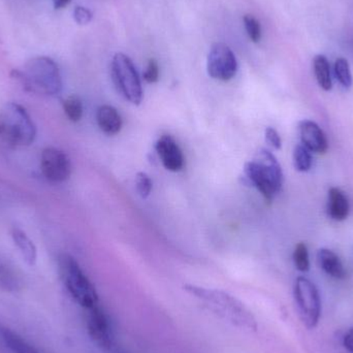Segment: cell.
Returning a JSON list of instances; mask_svg holds the SVG:
<instances>
[{
	"instance_id": "obj_29",
	"label": "cell",
	"mask_w": 353,
	"mask_h": 353,
	"mask_svg": "<svg viewBox=\"0 0 353 353\" xmlns=\"http://www.w3.org/2000/svg\"><path fill=\"white\" fill-rule=\"evenodd\" d=\"M343 343L346 350L350 353H353V327L344 336Z\"/></svg>"
},
{
	"instance_id": "obj_8",
	"label": "cell",
	"mask_w": 353,
	"mask_h": 353,
	"mask_svg": "<svg viewBox=\"0 0 353 353\" xmlns=\"http://www.w3.org/2000/svg\"><path fill=\"white\" fill-rule=\"evenodd\" d=\"M208 74L218 81L232 80L238 70V61L230 47L223 43H215L210 49L207 60Z\"/></svg>"
},
{
	"instance_id": "obj_12",
	"label": "cell",
	"mask_w": 353,
	"mask_h": 353,
	"mask_svg": "<svg viewBox=\"0 0 353 353\" xmlns=\"http://www.w3.org/2000/svg\"><path fill=\"white\" fill-rule=\"evenodd\" d=\"M300 130L301 140L311 152L316 154H323L329 148L327 137L323 130L319 128V124L311 120H303L299 126Z\"/></svg>"
},
{
	"instance_id": "obj_21",
	"label": "cell",
	"mask_w": 353,
	"mask_h": 353,
	"mask_svg": "<svg viewBox=\"0 0 353 353\" xmlns=\"http://www.w3.org/2000/svg\"><path fill=\"white\" fill-rule=\"evenodd\" d=\"M63 110L68 119L72 122H79L83 116V103L80 97L70 95L63 101Z\"/></svg>"
},
{
	"instance_id": "obj_28",
	"label": "cell",
	"mask_w": 353,
	"mask_h": 353,
	"mask_svg": "<svg viewBox=\"0 0 353 353\" xmlns=\"http://www.w3.org/2000/svg\"><path fill=\"white\" fill-rule=\"evenodd\" d=\"M265 141L269 143L270 146L273 147L276 150H280L282 147V141L277 130L273 128H268L265 130Z\"/></svg>"
},
{
	"instance_id": "obj_11",
	"label": "cell",
	"mask_w": 353,
	"mask_h": 353,
	"mask_svg": "<svg viewBox=\"0 0 353 353\" xmlns=\"http://www.w3.org/2000/svg\"><path fill=\"white\" fill-rule=\"evenodd\" d=\"M155 150L163 163V167L171 172H179L184 168L185 159L179 145L171 136L161 137L157 144Z\"/></svg>"
},
{
	"instance_id": "obj_9",
	"label": "cell",
	"mask_w": 353,
	"mask_h": 353,
	"mask_svg": "<svg viewBox=\"0 0 353 353\" xmlns=\"http://www.w3.org/2000/svg\"><path fill=\"white\" fill-rule=\"evenodd\" d=\"M87 329L92 341L105 350H112L115 343L111 321L105 311L97 305L88 309Z\"/></svg>"
},
{
	"instance_id": "obj_27",
	"label": "cell",
	"mask_w": 353,
	"mask_h": 353,
	"mask_svg": "<svg viewBox=\"0 0 353 353\" xmlns=\"http://www.w3.org/2000/svg\"><path fill=\"white\" fill-rule=\"evenodd\" d=\"M74 19L79 25H87L92 21L93 14L85 6H76L74 10Z\"/></svg>"
},
{
	"instance_id": "obj_13",
	"label": "cell",
	"mask_w": 353,
	"mask_h": 353,
	"mask_svg": "<svg viewBox=\"0 0 353 353\" xmlns=\"http://www.w3.org/2000/svg\"><path fill=\"white\" fill-rule=\"evenodd\" d=\"M350 201L341 189L333 188L329 190L327 199V215L335 221H343L350 215Z\"/></svg>"
},
{
	"instance_id": "obj_20",
	"label": "cell",
	"mask_w": 353,
	"mask_h": 353,
	"mask_svg": "<svg viewBox=\"0 0 353 353\" xmlns=\"http://www.w3.org/2000/svg\"><path fill=\"white\" fill-rule=\"evenodd\" d=\"M294 163L296 171L306 173L312 167V155L304 145L300 144L294 148Z\"/></svg>"
},
{
	"instance_id": "obj_4",
	"label": "cell",
	"mask_w": 353,
	"mask_h": 353,
	"mask_svg": "<svg viewBox=\"0 0 353 353\" xmlns=\"http://www.w3.org/2000/svg\"><path fill=\"white\" fill-rule=\"evenodd\" d=\"M37 137V128L22 105L8 103L0 111V139L10 147H26Z\"/></svg>"
},
{
	"instance_id": "obj_18",
	"label": "cell",
	"mask_w": 353,
	"mask_h": 353,
	"mask_svg": "<svg viewBox=\"0 0 353 353\" xmlns=\"http://www.w3.org/2000/svg\"><path fill=\"white\" fill-rule=\"evenodd\" d=\"M0 337L12 353H39L26 340L2 325H0Z\"/></svg>"
},
{
	"instance_id": "obj_6",
	"label": "cell",
	"mask_w": 353,
	"mask_h": 353,
	"mask_svg": "<svg viewBox=\"0 0 353 353\" xmlns=\"http://www.w3.org/2000/svg\"><path fill=\"white\" fill-rule=\"evenodd\" d=\"M112 77L120 94L132 105L143 101V87L134 62L123 53H117L112 60Z\"/></svg>"
},
{
	"instance_id": "obj_1",
	"label": "cell",
	"mask_w": 353,
	"mask_h": 353,
	"mask_svg": "<svg viewBox=\"0 0 353 353\" xmlns=\"http://www.w3.org/2000/svg\"><path fill=\"white\" fill-rule=\"evenodd\" d=\"M184 290L201 301L208 310L221 317L224 321L241 329H257L256 321L252 313L246 308L238 299L228 292L219 290L201 288V286L186 284Z\"/></svg>"
},
{
	"instance_id": "obj_5",
	"label": "cell",
	"mask_w": 353,
	"mask_h": 353,
	"mask_svg": "<svg viewBox=\"0 0 353 353\" xmlns=\"http://www.w3.org/2000/svg\"><path fill=\"white\" fill-rule=\"evenodd\" d=\"M58 267L64 285L74 301L83 308L88 309L99 305V294L94 285L81 269L78 261L70 254H61L58 259Z\"/></svg>"
},
{
	"instance_id": "obj_23",
	"label": "cell",
	"mask_w": 353,
	"mask_h": 353,
	"mask_svg": "<svg viewBox=\"0 0 353 353\" xmlns=\"http://www.w3.org/2000/svg\"><path fill=\"white\" fill-rule=\"evenodd\" d=\"M294 263L300 272H308L310 269L308 248L304 243H299L294 252Z\"/></svg>"
},
{
	"instance_id": "obj_14",
	"label": "cell",
	"mask_w": 353,
	"mask_h": 353,
	"mask_svg": "<svg viewBox=\"0 0 353 353\" xmlns=\"http://www.w3.org/2000/svg\"><path fill=\"white\" fill-rule=\"evenodd\" d=\"M97 121L101 132L109 136L117 134L121 130V116L112 105H101L97 109Z\"/></svg>"
},
{
	"instance_id": "obj_26",
	"label": "cell",
	"mask_w": 353,
	"mask_h": 353,
	"mask_svg": "<svg viewBox=\"0 0 353 353\" xmlns=\"http://www.w3.org/2000/svg\"><path fill=\"white\" fill-rule=\"evenodd\" d=\"M144 80L150 84L157 83L159 80V66L157 60H149L146 70L144 72Z\"/></svg>"
},
{
	"instance_id": "obj_15",
	"label": "cell",
	"mask_w": 353,
	"mask_h": 353,
	"mask_svg": "<svg viewBox=\"0 0 353 353\" xmlns=\"http://www.w3.org/2000/svg\"><path fill=\"white\" fill-rule=\"evenodd\" d=\"M317 261L319 267L331 277L335 279H344L346 277L345 268L340 257L334 251L325 248L321 249L317 252Z\"/></svg>"
},
{
	"instance_id": "obj_24",
	"label": "cell",
	"mask_w": 353,
	"mask_h": 353,
	"mask_svg": "<svg viewBox=\"0 0 353 353\" xmlns=\"http://www.w3.org/2000/svg\"><path fill=\"white\" fill-rule=\"evenodd\" d=\"M244 25L246 28L247 34L253 43H259L261 39V23L253 16L246 14L244 17Z\"/></svg>"
},
{
	"instance_id": "obj_19",
	"label": "cell",
	"mask_w": 353,
	"mask_h": 353,
	"mask_svg": "<svg viewBox=\"0 0 353 353\" xmlns=\"http://www.w3.org/2000/svg\"><path fill=\"white\" fill-rule=\"evenodd\" d=\"M314 72L319 86L325 91H330L333 86L332 83L331 68L327 58L319 55L314 59Z\"/></svg>"
},
{
	"instance_id": "obj_10",
	"label": "cell",
	"mask_w": 353,
	"mask_h": 353,
	"mask_svg": "<svg viewBox=\"0 0 353 353\" xmlns=\"http://www.w3.org/2000/svg\"><path fill=\"white\" fill-rule=\"evenodd\" d=\"M41 169L43 175L51 182L61 183L72 174V163L63 151L47 148L41 153Z\"/></svg>"
},
{
	"instance_id": "obj_22",
	"label": "cell",
	"mask_w": 353,
	"mask_h": 353,
	"mask_svg": "<svg viewBox=\"0 0 353 353\" xmlns=\"http://www.w3.org/2000/svg\"><path fill=\"white\" fill-rule=\"evenodd\" d=\"M335 74L337 80L344 88H350L352 85V76L350 63L344 58H339L335 62Z\"/></svg>"
},
{
	"instance_id": "obj_3",
	"label": "cell",
	"mask_w": 353,
	"mask_h": 353,
	"mask_svg": "<svg viewBox=\"0 0 353 353\" xmlns=\"http://www.w3.org/2000/svg\"><path fill=\"white\" fill-rule=\"evenodd\" d=\"M244 172L249 182L267 201H273L281 191L283 172L277 159L269 150L261 149L252 161L245 165Z\"/></svg>"
},
{
	"instance_id": "obj_30",
	"label": "cell",
	"mask_w": 353,
	"mask_h": 353,
	"mask_svg": "<svg viewBox=\"0 0 353 353\" xmlns=\"http://www.w3.org/2000/svg\"><path fill=\"white\" fill-rule=\"evenodd\" d=\"M72 2V0H53V6L55 10H62L66 8L68 4Z\"/></svg>"
},
{
	"instance_id": "obj_31",
	"label": "cell",
	"mask_w": 353,
	"mask_h": 353,
	"mask_svg": "<svg viewBox=\"0 0 353 353\" xmlns=\"http://www.w3.org/2000/svg\"><path fill=\"white\" fill-rule=\"evenodd\" d=\"M119 353H124V352H119Z\"/></svg>"
},
{
	"instance_id": "obj_2",
	"label": "cell",
	"mask_w": 353,
	"mask_h": 353,
	"mask_svg": "<svg viewBox=\"0 0 353 353\" xmlns=\"http://www.w3.org/2000/svg\"><path fill=\"white\" fill-rule=\"evenodd\" d=\"M10 76L29 92L54 97L62 90L59 68L46 56L32 58L25 64L24 70H14Z\"/></svg>"
},
{
	"instance_id": "obj_7",
	"label": "cell",
	"mask_w": 353,
	"mask_h": 353,
	"mask_svg": "<svg viewBox=\"0 0 353 353\" xmlns=\"http://www.w3.org/2000/svg\"><path fill=\"white\" fill-rule=\"evenodd\" d=\"M294 299L301 319L308 329L319 325L321 314V301L316 285L305 277H299L294 284Z\"/></svg>"
},
{
	"instance_id": "obj_17",
	"label": "cell",
	"mask_w": 353,
	"mask_h": 353,
	"mask_svg": "<svg viewBox=\"0 0 353 353\" xmlns=\"http://www.w3.org/2000/svg\"><path fill=\"white\" fill-rule=\"evenodd\" d=\"M12 236L14 245L20 251L25 263L28 265H34L37 259V250L30 238L22 230H19V228L12 230Z\"/></svg>"
},
{
	"instance_id": "obj_16",
	"label": "cell",
	"mask_w": 353,
	"mask_h": 353,
	"mask_svg": "<svg viewBox=\"0 0 353 353\" xmlns=\"http://www.w3.org/2000/svg\"><path fill=\"white\" fill-rule=\"evenodd\" d=\"M23 280L16 268L0 261V290L6 292H17L22 288Z\"/></svg>"
},
{
	"instance_id": "obj_25",
	"label": "cell",
	"mask_w": 353,
	"mask_h": 353,
	"mask_svg": "<svg viewBox=\"0 0 353 353\" xmlns=\"http://www.w3.org/2000/svg\"><path fill=\"white\" fill-rule=\"evenodd\" d=\"M136 187L139 195L142 199H147L150 195L153 187L150 176L146 173H139L136 176Z\"/></svg>"
}]
</instances>
